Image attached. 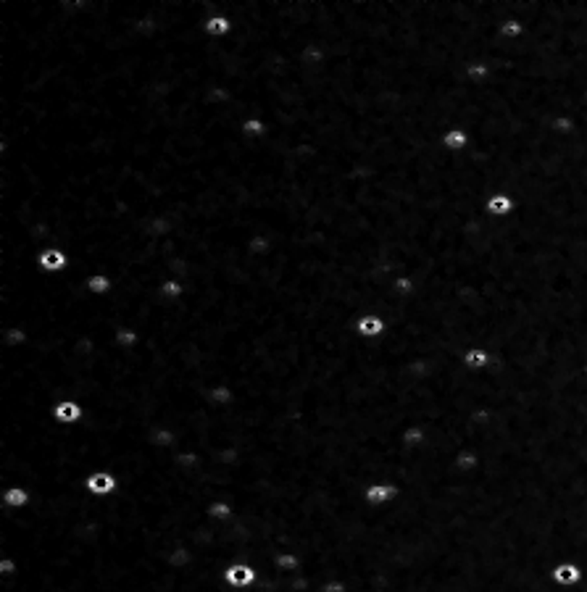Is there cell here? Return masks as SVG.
<instances>
[{"label":"cell","instance_id":"obj_1","mask_svg":"<svg viewBox=\"0 0 587 592\" xmlns=\"http://www.w3.org/2000/svg\"><path fill=\"white\" fill-rule=\"evenodd\" d=\"M258 568L248 563V561H232L227 568H224V574H221V579L227 582L232 590H251L253 584L258 582Z\"/></svg>","mask_w":587,"mask_h":592},{"label":"cell","instance_id":"obj_2","mask_svg":"<svg viewBox=\"0 0 587 592\" xmlns=\"http://www.w3.org/2000/svg\"><path fill=\"white\" fill-rule=\"evenodd\" d=\"M398 495H400V487L393 482H369L363 487V503L369 508H387L393 506V500H398Z\"/></svg>","mask_w":587,"mask_h":592},{"label":"cell","instance_id":"obj_3","mask_svg":"<svg viewBox=\"0 0 587 592\" xmlns=\"http://www.w3.org/2000/svg\"><path fill=\"white\" fill-rule=\"evenodd\" d=\"M84 490H87V495L93 497H114L119 492V476L114 472H108V469L93 472L84 479Z\"/></svg>","mask_w":587,"mask_h":592},{"label":"cell","instance_id":"obj_4","mask_svg":"<svg viewBox=\"0 0 587 592\" xmlns=\"http://www.w3.org/2000/svg\"><path fill=\"white\" fill-rule=\"evenodd\" d=\"M37 266H40L45 274H63V272H69L72 258H69V253L63 248L50 245V248H42L37 253Z\"/></svg>","mask_w":587,"mask_h":592},{"label":"cell","instance_id":"obj_5","mask_svg":"<svg viewBox=\"0 0 587 592\" xmlns=\"http://www.w3.org/2000/svg\"><path fill=\"white\" fill-rule=\"evenodd\" d=\"M50 419L56 421V424H63V426H72V424H79L84 419V408L82 403L72 400V398H66V400H58L53 403V408L48 411Z\"/></svg>","mask_w":587,"mask_h":592},{"label":"cell","instance_id":"obj_6","mask_svg":"<svg viewBox=\"0 0 587 592\" xmlns=\"http://www.w3.org/2000/svg\"><path fill=\"white\" fill-rule=\"evenodd\" d=\"M387 329H390V319L382 313H363L356 321V332L363 340H379Z\"/></svg>","mask_w":587,"mask_h":592},{"label":"cell","instance_id":"obj_7","mask_svg":"<svg viewBox=\"0 0 587 592\" xmlns=\"http://www.w3.org/2000/svg\"><path fill=\"white\" fill-rule=\"evenodd\" d=\"M516 208H519V203H516V198L511 192H492V195H487V201H485V213H490L495 219L511 216V213H516Z\"/></svg>","mask_w":587,"mask_h":592},{"label":"cell","instance_id":"obj_8","mask_svg":"<svg viewBox=\"0 0 587 592\" xmlns=\"http://www.w3.org/2000/svg\"><path fill=\"white\" fill-rule=\"evenodd\" d=\"M0 503H3V508H11V511H22L26 508L29 503H32V490L24 485H11L3 490V495H0Z\"/></svg>","mask_w":587,"mask_h":592},{"label":"cell","instance_id":"obj_9","mask_svg":"<svg viewBox=\"0 0 587 592\" xmlns=\"http://www.w3.org/2000/svg\"><path fill=\"white\" fill-rule=\"evenodd\" d=\"M203 32L208 37H214V40H224V37H229L235 32V22L229 19L227 13L216 11L214 16H208L203 22Z\"/></svg>","mask_w":587,"mask_h":592},{"label":"cell","instance_id":"obj_10","mask_svg":"<svg viewBox=\"0 0 587 592\" xmlns=\"http://www.w3.org/2000/svg\"><path fill=\"white\" fill-rule=\"evenodd\" d=\"M158 295L169 303H180L182 297L187 295V284L177 276H164V279H158Z\"/></svg>","mask_w":587,"mask_h":592},{"label":"cell","instance_id":"obj_11","mask_svg":"<svg viewBox=\"0 0 587 592\" xmlns=\"http://www.w3.org/2000/svg\"><path fill=\"white\" fill-rule=\"evenodd\" d=\"M84 293L93 297H106L114 293V276L108 274H93L84 279Z\"/></svg>","mask_w":587,"mask_h":592},{"label":"cell","instance_id":"obj_12","mask_svg":"<svg viewBox=\"0 0 587 592\" xmlns=\"http://www.w3.org/2000/svg\"><path fill=\"white\" fill-rule=\"evenodd\" d=\"M440 145H443L445 150H451V153L464 150L469 145V132L464 130V127H451V130H445L443 134H440Z\"/></svg>","mask_w":587,"mask_h":592},{"label":"cell","instance_id":"obj_13","mask_svg":"<svg viewBox=\"0 0 587 592\" xmlns=\"http://www.w3.org/2000/svg\"><path fill=\"white\" fill-rule=\"evenodd\" d=\"M205 516L214 521V524H229L235 519V506L229 500H211L205 506Z\"/></svg>","mask_w":587,"mask_h":592},{"label":"cell","instance_id":"obj_14","mask_svg":"<svg viewBox=\"0 0 587 592\" xmlns=\"http://www.w3.org/2000/svg\"><path fill=\"white\" fill-rule=\"evenodd\" d=\"M240 132L242 137H248V140H264L269 134V124H266L264 116H251L240 124Z\"/></svg>","mask_w":587,"mask_h":592},{"label":"cell","instance_id":"obj_15","mask_svg":"<svg viewBox=\"0 0 587 592\" xmlns=\"http://www.w3.org/2000/svg\"><path fill=\"white\" fill-rule=\"evenodd\" d=\"M553 579L558 582V584H574V582L582 579V571L574 563H561V566H556V571H553Z\"/></svg>","mask_w":587,"mask_h":592},{"label":"cell","instance_id":"obj_16","mask_svg":"<svg viewBox=\"0 0 587 592\" xmlns=\"http://www.w3.org/2000/svg\"><path fill=\"white\" fill-rule=\"evenodd\" d=\"M464 364H467L469 368H482V366H487L490 364V355L485 353V350H469L467 355H464Z\"/></svg>","mask_w":587,"mask_h":592},{"label":"cell","instance_id":"obj_17","mask_svg":"<svg viewBox=\"0 0 587 592\" xmlns=\"http://www.w3.org/2000/svg\"><path fill=\"white\" fill-rule=\"evenodd\" d=\"M498 32H501V37H511V40H516V37L524 35V24L516 22V19H508V22H503L501 26H498Z\"/></svg>","mask_w":587,"mask_h":592}]
</instances>
